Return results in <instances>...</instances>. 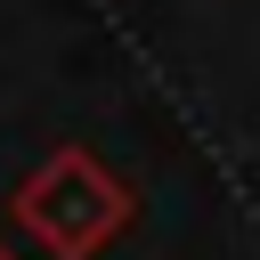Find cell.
Masks as SVG:
<instances>
[{"instance_id":"cell-1","label":"cell","mask_w":260,"mask_h":260,"mask_svg":"<svg viewBox=\"0 0 260 260\" xmlns=\"http://www.w3.org/2000/svg\"><path fill=\"white\" fill-rule=\"evenodd\" d=\"M8 219H16L49 260H98V252L138 219V195H130V179H122L98 146H49V154L16 179Z\"/></svg>"},{"instance_id":"cell-2","label":"cell","mask_w":260,"mask_h":260,"mask_svg":"<svg viewBox=\"0 0 260 260\" xmlns=\"http://www.w3.org/2000/svg\"><path fill=\"white\" fill-rule=\"evenodd\" d=\"M0 260H24V252H16V244H8V236H0Z\"/></svg>"}]
</instances>
